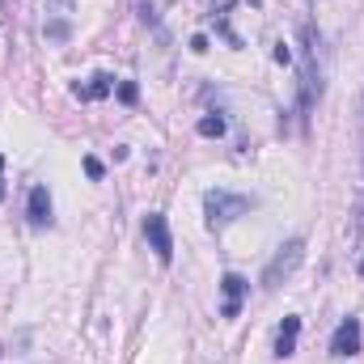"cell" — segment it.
I'll return each instance as SVG.
<instances>
[{"label": "cell", "instance_id": "6da1fadb", "mask_svg": "<svg viewBox=\"0 0 364 364\" xmlns=\"http://www.w3.org/2000/svg\"><path fill=\"white\" fill-rule=\"evenodd\" d=\"M255 208V199H246V195H233V191H208L203 195V212H208V229H225V225H233L237 216H246Z\"/></svg>", "mask_w": 364, "mask_h": 364}, {"label": "cell", "instance_id": "7a4b0ae2", "mask_svg": "<svg viewBox=\"0 0 364 364\" xmlns=\"http://www.w3.org/2000/svg\"><path fill=\"white\" fill-rule=\"evenodd\" d=\"M301 259H305V242H301V237L284 242V246H279V255H275L272 263L263 267V288H267V292H275V288H279L288 275L301 267Z\"/></svg>", "mask_w": 364, "mask_h": 364}, {"label": "cell", "instance_id": "3957f363", "mask_svg": "<svg viewBox=\"0 0 364 364\" xmlns=\"http://www.w3.org/2000/svg\"><path fill=\"white\" fill-rule=\"evenodd\" d=\"M144 237H149L157 263L170 267V263H174V233H170V220H166L161 212H149V216H144Z\"/></svg>", "mask_w": 364, "mask_h": 364}, {"label": "cell", "instance_id": "277c9868", "mask_svg": "<svg viewBox=\"0 0 364 364\" xmlns=\"http://www.w3.org/2000/svg\"><path fill=\"white\" fill-rule=\"evenodd\" d=\"M356 352H360V322L343 318L339 331L331 335V356H356Z\"/></svg>", "mask_w": 364, "mask_h": 364}, {"label": "cell", "instance_id": "5b68a950", "mask_svg": "<svg viewBox=\"0 0 364 364\" xmlns=\"http://www.w3.org/2000/svg\"><path fill=\"white\" fill-rule=\"evenodd\" d=\"M220 292H225L220 314H225V318H237V314H242V301H246V292H250V284H246L237 272H229L225 279H220Z\"/></svg>", "mask_w": 364, "mask_h": 364}, {"label": "cell", "instance_id": "8992f818", "mask_svg": "<svg viewBox=\"0 0 364 364\" xmlns=\"http://www.w3.org/2000/svg\"><path fill=\"white\" fill-rule=\"evenodd\" d=\"M26 216H30V225H51V195H47V186H43V182H38V186H30Z\"/></svg>", "mask_w": 364, "mask_h": 364}, {"label": "cell", "instance_id": "52a82bcc", "mask_svg": "<svg viewBox=\"0 0 364 364\" xmlns=\"http://www.w3.org/2000/svg\"><path fill=\"white\" fill-rule=\"evenodd\" d=\"M296 339H301V318H296V314H288V318L279 322V335H275V356H279V360H288V356L296 352Z\"/></svg>", "mask_w": 364, "mask_h": 364}, {"label": "cell", "instance_id": "ba28073f", "mask_svg": "<svg viewBox=\"0 0 364 364\" xmlns=\"http://www.w3.org/2000/svg\"><path fill=\"white\" fill-rule=\"evenodd\" d=\"M114 90V77H106V73H97V77H93V85H85V90H81V85H77V97H106V93Z\"/></svg>", "mask_w": 364, "mask_h": 364}, {"label": "cell", "instance_id": "9c48e42d", "mask_svg": "<svg viewBox=\"0 0 364 364\" xmlns=\"http://www.w3.org/2000/svg\"><path fill=\"white\" fill-rule=\"evenodd\" d=\"M195 132L208 136V140H220V136H225V119H220V114H203V119L195 123Z\"/></svg>", "mask_w": 364, "mask_h": 364}, {"label": "cell", "instance_id": "30bf717a", "mask_svg": "<svg viewBox=\"0 0 364 364\" xmlns=\"http://www.w3.org/2000/svg\"><path fill=\"white\" fill-rule=\"evenodd\" d=\"M136 97H140V90H136L132 81H119V102H123V106H136Z\"/></svg>", "mask_w": 364, "mask_h": 364}, {"label": "cell", "instance_id": "8fae6325", "mask_svg": "<svg viewBox=\"0 0 364 364\" xmlns=\"http://www.w3.org/2000/svg\"><path fill=\"white\" fill-rule=\"evenodd\" d=\"M272 60H275V64H292V51H288V47H284V43H275Z\"/></svg>", "mask_w": 364, "mask_h": 364}, {"label": "cell", "instance_id": "7c38bea8", "mask_svg": "<svg viewBox=\"0 0 364 364\" xmlns=\"http://www.w3.org/2000/svg\"><path fill=\"white\" fill-rule=\"evenodd\" d=\"M85 174H90V178H102L106 170H102V161H97V157H85Z\"/></svg>", "mask_w": 364, "mask_h": 364}, {"label": "cell", "instance_id": "4fadbf2b", "mask_svg": "<svg viewBox=\"0 0 364 364\" xmlns=\"http://www.w3.org/2000/svg\"><path fill=\"white\" fill-rule=\"evenodd\" d=\"M191 51H199V55H203V51H208V38H203V34H195V38H191Z\"/></svg>", "mask_w": 364, "mask_h": 364}, {"label": "cell", "instance_id": "5bb4252c", "mask_svg": "<svg viewBox=\"0 0 364 364\" xmlns=\"http://www.w3.org/2000/svg\"><path fill=\"white\" fill-rule=\"evenodd\" d=\"M0 199H4V182H0Z\"/></svg>", "mask_w": 364, "mask_h": 364}, {"label": "cell", "instance_id": "9a60e30c", "mask_svg": "<svg viewBox=\"0 0 364 364\" xmlns=\"http://www.w3.org/2000/svg\"><path fill=\"white\" fill-rule=\"evenodd\" d=\"M250 4H255V9H259V4H263V0H250Z\"/></svg>", "mask_w": 364, "mask_h": 364}, {"label": "cell", "instance_id": "2e32d148", "mask_svg": "<svg viewBox=\"0 0 364 364\" xmlns=\"http://www.w3.org/2000/svg\"><path fill=\"white\" fill-rule=\"evenodd\" d=\"M360 275H364V259H360Z\"/></svg>", "mask_w": 364, "mask_h": 364}, {"label": "cell", "instance_id": "e0dca14e", "mask_svg": "<svg viewBox=\"0 0 364 364\" xmlns=\"http://www.w3.org/2000/svg\"><path fill=\"white\" fill-rule=\"evenodd\" d=\"M0 166H4V157H0Z\"/></svg>", "mask_w": 364, "mask_h": 364}]
</instances>
